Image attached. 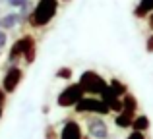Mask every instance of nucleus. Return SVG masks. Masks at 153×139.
<instances>
[{"label": "nucleus", "mask_w": 153, "mask_h": 139, "mask_svg": "<svg viewBox=\"0 0 153 139\" xmlns=\"http://www.w3.org/2000/svg\"><path fill=\"white\" fill-rule=\"evenodd\" d=\"M134 118L136 116H132V114H128V112H118V114H116V118H114V124H116V128L126 129V128H132Z\"/></svg>", "instance_id": "4468645a"}, {"label": "nucleus", "mask_w": 153, "mask_h": 139, "mask_svg": "<svg viewBox=\"0 0 153 139\" xmlns=\"http://www.w3.org/2000/svg\"><path fill=\"white\" fill-rule=\"evenodd\" d=\"M87 133L93 139H107L108 137V128H107V124H105V120L101 116L91 114L87 118Z\"/></svg>", "instance_id": "0eeeda50"}, {"label": "nucleus", "mask_w": 153, "mask_h": 139, "mask_svg": "<svg viewBox=\"0 0 153 139\" xmlns=\"http://www.w3.org/2000/svg\"><path fill=\"white\" fill-rule=\"evenodd\" d=\"M83 97H85V93H83L82 85H79V83H70V85H66L58 93V97H56V104H58L60 108H70V106L78 104Z\"/></svg>", "instance_id": "39448f33"}, {"label": "nucleus", "mask_w": 153, "mask_h": 139, "mask_svg": "<svg viewBox=\"0 0 153 139\" xmlns=\"http://www.w3.org/2000/svg\"><path fill=\"white\" fill-rule=\"evenodd\" d=\"M149 14H153V0H140V4L134 10V15L136 18H146Z\"/></svg>", "instance_id": "ddd939ff"}, {"label": "nucleus", "mask_w": 153, "mask_h": 139, "mask_svg": "<svg viewBox=\"0 0 153 139\" xmlns=\"http://www.w3.org/2000/svg\"><path fill=\"white\" fill-rule=\"evenodd\" d=\"M126 139H147V137H146V133H142V132H134V129H132V133H130V135H128Z\"/></svg>", "instance_id": "412c9836"}, {"label": "nucleus", "mask_w": 153, "mask_h": 139, "mask_svg": "<svg viewBox=\"0 0 153 139\" xmlns=\"http://www.w3.org/2000/svg\"><path fill=\"white\" fill-rule=\"evenodd\" d=\"M136 110H138V101H136L134 95H124L122 97V112H128L132 116H136Z\"/></svg>", "instance_id": "f8f14e48"}, {"label": "nucleus", "mask_w": 153, "mask_h": 139, "mask_svg": "<svg viewBox=\"0 0 153 139\" xmlns=\"http://www.w3.org/2000/svg\"><path fill=\"white\" fill-rule=\"evenodd\" d=\"M108 87H111V89L114 91V93L118 95L120 99H122L124 95H128V87H126V83H122L120 79H116V77H112L111 81H108Z\"/></svg>", "instance_id": "2eb2a0df"}, {"label": "nucleus", "mask_w": 153, "mask_h": 139, "mask_svg": "<svg viewBox=\"0 0 153 139\" xmlns=\"http://www.w3.org/2000/svg\"><path fill=\"white\" fill-rule=\"evenodd\" d=\"M45 139H60V133L56 132V128L54 126H47L45 128Z\"/></svg>", "instance_id": "a211bd4d"}, {"label": "nucleus", "mask_w": 153, "mask_h": 139, "mask_svg": "<svg viewBox=\"0 0 153 139\" xmlns=\"http://www.w3.org/2000/svg\"><path fill=\"white\" fill-rule=\"evenodd\" d=\"M146 50L147 52H153V35H149V37H147V41H146Z\"/></svg>", "instance_id": "5701e85b"}, {"label": "nucleus", "mask_w": 153, "mask_h": 139, "mask_svg": "<svg viewBox=\"0 0 153 139\" xmlns=\"http://www.w3.org/2000/svg\"><path fill=\"white\" fill-rule=\"evenodd\" d=\"M64 2H66V0H64Z\"/></svg>", "instance_id": "c85d7f7f"}, {"label": "nucleus", "mask_w": 153, "mask_h": 139, "mask_svg": "<svg viewBox=\"0 0 153 139\" xmlns=\"http://www.w3.org/2000/svg\"><path fill=\"white\" fill-rule=\"evenodd\" d=\"M35 58H37V43H35L33 46H29V49H27L25 56H23V62H25L27 66H31L35 62Z\"/></svg>", "instance_id": "f3484780"}, {"label": "nucleus", "mask_w": 153, "mask_h": 139, "mask_svg": "<svg viewBox=\"0 0 153 139\" xmlns=\"http://www.w3.org/2000/svg\"><path fill=\"white\" fill-rule=\"evenodd\" d=\"M35 45V39L33 35H22L19 39H16L14 43H12L10 50H8V60H6V70L10 68V66H18L19 60H23V56H25L27 49L29 46Z\"/></svg>", "instance_id": "7ed1b4c3"}, {"label": "nucleus", "mask_w": 153, "mask_h": 139, "mask_svg": "<svg viewBox=\"0 0 153 139\" xmlns=\"http://www.w3.org/2000/svg\"><path fill=\"white\" fill-rule=\"evenodd\" d=\"M18 25H19V14L18 12H10V14H4L2 18H0V27H2L4 31H10Z\"/></svg>", "instance_id": "9d476101"}, {"label": "nucleus", "mask_w": 153, "mask_h": 139, "mask_svg": "<svg viewBox=\"0 0 153 139\" xmlns=\"http://www.w3.org/2000/svg\"><path fill=\"white\" fill-rule=\"evenodd\" d=\"M6 102H8V93L0 87V106H6Z\"/></svg>", "instance_id": "4be33fe9"}, {"label": "nucleus", "mask_w": 153, "mask_h": 139, "mask_svg": "<svg viewBox=\"0 0 153 139\" xmlns=\"http://www.w3.org/2000/svg\"><path fill=\"white\" fill-rule=\"evenodd\" d=\"M0 2H10V0H0Z\"/></svg>", "instance_id": "a878e982"}, {"label": "nucleus", "mask_w": 153, "mask_h": 139, "mask_svg": "<svg viewBox=\"0 0 153 139\" xmlns=\"http://www.w3.org/2000/svg\"><path fill=\"white\" fill-rule=\"evenodd\" d=\"M74 110L78 114H89V116L91 114H95V116H107V114L111 112V108L101 101V97H91V95H85V97L74 106Z\"/></svg>", "instance_id": "20e7f679"}, {"label": "nucleus", "mask_w": 153, "mask_h": 139, "mask_svg": "<svg viewBox=\"0 0 153 139\" xmlns=\"http://www.w3.org/2000/svg\"><path fill=\"white\" fill-rule=\"evenodd\" d=\"M56 12H58V0H39L33 6L27 23L31 27H45L54 19Z\"/></svg>", "instance_id": "f257e3e1"}, {"label": "nucleus", "mask_w": 153, "mask_h": 139, "mask_svg": "<svg viewBox=\"0 0 153 139\" xmlns=\"http://www.w3.org/2000/svg\"><path fill=\"white\" fill-rule=\"evenodd\" d=\"M22 81H23V70L19 68V66H10L8 70H4L0 87H2L8 95H12V93H16V89L19 87Z\"/></svg>", "instance_id": "423d86ee"}, {"label": "nucleus", "mask_w": 153, "mask_h": 139, "mask_svg": "<svg viewBox=\"0 0 153 139\" xmlns=\"http://www.w3.org/2000/svg\"><path fill=\"white\" fill-rule=\"evenodd\" d=\"M72 75H74V71H72L70 66H60L58 70H56V74H54V77H58V79H72Z\"/></svg>", "instance_id": "dca6fc26"}, {"label": "nucleus", "mask_w": 153, "mask_h": 139, "mask_svg": "<svg viewBox=\"0 0 153 139\" xmlns=\"http://www.w3.org/2000/svg\"><path fill=\"white\" fill-rule=\"evenodd\" d=\"M99 97H101V101L108 106V108H111V112H116V114L122 112V99H120L118 95L111 89V87H107Z\"/></svg>", "instance_id": "6e6552de"}, {"label": "nucleus", "mask_w": 153, "mask_h": 139, "mask_svg": "<svg viewBox=\"0 0 153 139\" xmlns=\"http://www.w3.org/2000/svg\"><path fill=\"white\" fill-rule=\"evenodd\" d=\"M27 2H29V0H10L8 4H10L12 8H18V10H19V8H22V6H25Z\"/></svg>", "instance_id": "aec40b11"}, {"label": "nucleus", "mask_w": 153, "mask_h": 139, "mask_svg": "<svg viewBox=\"0 0 153 139\" xmlns=\"http://www.w3.org/2000/svg\"><path fill=\"white\" fill-rule=\"evenodd\" d=\"M149 27H151V29H153V14L149 15Z\"/></svg>", "instance_id": "393cba45"}, {"label": "nucleus", "mask_w": 153, "mask_h": 139, "mask_svg": "<svg viewBox=\"0 0 153 139\" xmlns=\"http://www.w3.org/2000/svg\"><path fill=\"white\" fill-rule=\"evenodd\" d=\"M0 54H2V52H0Z\"/></svg>", "instance_id": "c756f323"}, {"label": "nucleus", "mask_w": 153, "mask_h": 139, "mask_svg": "<svg viewBox=\"0 0 153 139\" xmlns=\"http://www.w3.org/2000/svg\"><path fill=\"white\" fill-rule=\"evenodd\" d=\"M149 128H151V122H149V118H147L146 114H140V116H136L134 122H132V129H134V132L146 133Z\"/></svg>", "instance_id": "9b49d317"}, {"label": "nucleus", "mask_w": 153, "mask_h": 139, "mask_svg": "<svg viewBox=\"0 0 153 139\" xmlns=\"http://www.w3.org/2000/svg\"><path fill=\"white\" fill-rule=\"evenodd\" d=\"M4 118V106H0V120Z\"/></svg>", "instance_id": "b1692460"}, {"label": "nucleus", "mask_w": 153, "mask_h": 139, "mask_svg": "<svg viewBox=\"0 0 153 139\" xmlns=\"http://www.w3.org/2000/svg\"><path fill=\"white\" fill-rule=\"evenodd\" d=\"M78 83L82 85L83 93H85V95H91V97L101 95L103 91L108 87V81H107V79H105L103 75H99L97 71H93V70H85V71H83Z\"/></svg>", "instance_id": "f03ea898"}, {"label": "nucleus", "mask_w": 153, "mask_h": 139, "mask_svg": "<svg viewBox=\"0 0 153 139\" xmlns=\"http://www.w3.org/2000/svg\"><path fill=\"white\" fill-rule=\"evenodd\" d=\"M83 139H89V135H87V137H83Z\"/></svg>", "instance_id": "bb28decb"}, {"label": "nucleus", "mask_w": 153, "mask_h": 139, "mask_svg": "<svg viewBox=\"0 0 153 139\" xmlns=\"http://www.w3.org/2000/svg\"><path fill=\"white\" fill-rule=\"evenodd\" d=\"M60 139H83L82 126L76 120H66L60 129Z\"/></svg>", "instance_id": "1a4fd4ad"}, {"label": "nucleus", "mask_w": 153, "mask_h": 139, "mask_svg": "<svg viewBox=\"0 0 153 139\" xmlns=\"http://www.w3.org/2000/svg\"><path fill=\"white\" fill-rule=\"evenodd\" d=\"M0 29H2V27H0Z\"/></svg>", "instance_id": "cd10ccee"}, {"label": "nucleus", "mask_w": 153, "mask_h": 139, "mask_svg": "<svg viewBox=\"0 0 153 139\" xmlns=\"http://www.w3.org/2000/svg\"><path fill=\"white\" fill-rule=\"evenodd\" d=\"M6 46H8V35H6L4 29H0V52H2Z\"/></svg>", "instance_id": "6ab92c4d"}]
</instances>
